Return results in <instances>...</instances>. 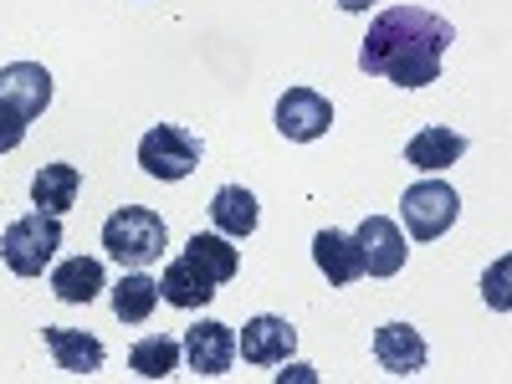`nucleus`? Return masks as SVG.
Instances as JSON below:
<instances>
[{
    "mask_svg": "<svg viewBox=\"0 0 512 384\" xmlns=\"http://www.w3.org/2000/svg\"><path fill=\"white\" fill-rule=\"evenodd\" d=\"M159 297H164L169 308H205L210 297H216V282H205V277L185 262V256H180V262H169V267H164V277H159Z\"/></svg>",
    "mask_w": 512,
    "mask_h": 384,
    "instance_id": "20",
    "label": "nucleus"
},
{
    "mask_svg": "<svg viewBox=\"0 0 512 384\" xmlns=\"http://www.w3.org/2000/svg\"><path fill=\"white\" fill-rule=\"evenodd\" d=\"M0 103H11L21 118H41L52 103V72L41 67V62H11V67H0Z\"/></svg>",
    "mask_w": 512,
    "mask_h": 384,
    "instance_id": "10",
    "label": "nucleus"
},
{
    "mask_svg": "<svg viewBox=\"0 0 512 384\" xmlns=\"http://www.w3.org/2000/svg\"><path fill=\"white\" fill-rule=\"evenodd\" d=\"M292 349H297V328H292L287 318H277V313L251 318V323L241 328V338H236V354H241L246 364H256V369L287 364Z\"/></svg>",
    "mask_w": 512,
    "mask_h": 384,
    "instance_id": "7",
    "label": "nucleus"
},
{
    "mask_svg": "<svg viewBox=\"0 0 512 384\" xmlns=\"http://www.w3.org/2000/svg\"><path fill=\"white\" fill-rule=\"evenodd\" d=\"M26 128H31V118H21L11 103H0V154H11L26 139Z\"/></svg>",
    "mask_w": 512,
    "mask_h": 384,
    "instance_id": "22",
    "label": "nucleus"
},
{
    "mask_svg": "<svg viewBox=\"0 0 512 384\" xmlns=\"http://www.w3.org/2000/svg\"><path fill=\"white\" fill-rule=\"evenodd\" d=\"M154 308H159V282L144 277V267H128L113 282V318L118 323H144Z\"/></svg>",
    "mask_w": 512,
    "mask_h": 384,
    "instance_id": "19",
    "label": "nucleus"
},
{
    "mask_svg": "<svg viewBox=\"0 0 512 384\" xmlns=\"http://www.w3.org/2000/svg\"><path fill=\"white\" fill-rule=\"evenodd\" d=\"M333 128V103L313 88H287L277 98V134L292 144H313Z\"/></svg>",
    "mask_w": 512,
    "mask_h": 384,
    "instance_id": "6",
    "label": "nucleus"
},
{
    "mask_svg": "<svg viewBox=\"0 0 512 384\" xmlns=\"http://www.w3.org/2000/svg\"><path fill=\"white\" fill-rule=\"evenodd\" d=\"M57 246H62V216H47V210H31V216L0 231V256L16 277H41L52 267Z\"/></svg>",
    "mask_w": 512,
    "mask_h": 384,
    "instance_id": "3",
    "label": "nucleus"
},
{
    "mask_svg": "<svg viewBox=\"0 0 512 384\" xmlns=\"http://www.w3.org/2000/svg\"><path fill=\"white\" fill-rule=\"evenodd\" d=\"M313 262H318V272L328 277V287H349V282L364 277V256H359L354 236L333 231V226L313 236Z\"/></svg>",
    "mask_w": 512,
    "mask_h": 384,
    "instance_id": "12",
    "label": "nucleus"
},
{
    "mask_svg": "<svg viewBox=\"0 0 512 384\" xmlns=\"http://www.w3.org/2000/svg\"><path fill=\"white\" fill-rule=\"evenodd\" d=\"M185 262L205 277V282H231L236 272H241V251L231 246V236H221V231H195L190 241H185Z\"/></svg>",
    "mask_w": 512,
    "mask_h": 384,
    "instance_id": "13",
    "label": "nucleus"
},
{
    "mask_svg": "<svg viewBox=\"0 0 512 384\" xmlns=\"http://www.w3.org/2000/svg\"><path fill=\"white\" fill-rule=\"evenodd\" d=\"M103 287H108V277H103V262H98V256H67V262L52 272L57 303H93Z\"/></svg>",
    "mask_w": 512,
    "mask_h": 384,
    "instance_id": "18",
    "label": "nucleus"
},
{
    "mask_svg": "<svg viewBox=\"0 0 512 384\" xmlns=\"http://www.w3.org/2000/svg\"><path fill=\"white\" fill-rule=\"evenodd\" d=\"M200 139L190 134V128L180 123H154L149 134L139 139V164H144V175L149 180H164V185H175V180H190L195 169H200Z\"/></svg>",
    "mask_w": 512,
    "mask_h": 384,
    "instance_id": "4",
    "label": "nucleus"
},
{
    "mask_svg": "<svg viewBox=\"0 0 512 384\" xmlns=\"http://www.w3.org/2000/svg\"><path fill=\"white\" fill-rule=\"evenodd\" d=\"M456 41V26L425 6H390L379 11L364 47H359V67L369 77H384L395 88H431L441 77V62Z\"/></svg>",
    "mask_w": 512,
    "mask_h": 384,
    "instance_id": "1",
    "label": "nucleus"
},
{
    "mask_svg": "<svg viewBox=\"0 0 512 384\" xmlns=\"http://www.w3.org/2000/svg\"><path fill=\"white\" fill-rule=\"evenodd\" d=\"M41 338H47V349H52L57 369H67V374H98L103 359H108V349L98 344L93 333H77V328H41Z\"/></svg>",
    "mask_w": 512,
    "mask_h": 384,
    "instance_id": "15",
    "label": "nucleus"
},
{
    "mask_svg": "<svg viewBox=\"0 0 512 384\" xmlns=\"http://www.w3.org/2000/svg\"><path fill=\"white\" fill-rule=\"evenodd\" d=\"M461 154H466V139L456 134V128H441V123H425L420 134H410V144H405V164L425 169V175L451 169Z\"/></svg>",
    "mask_w": 512,
    "mask_h": 384,
    "instance_id": "14",
    "label": "nucleus"
},
{
    "mask_svg": "<svg viewBox=\"0 0 512 384\" xmlns=\"http://www.w3.org/2000/svg\"><path fill=\"white\" fill-rule=\"evenodd\" d=\"M461 216V195L446 180H420L400 195V221L410 231V241H441Z\"/></svg>",
    "mask_w": 512,
    "mask_h": 384,
    "instance_id": "5",
    "label": "nucleus"
},
{
    "mask_svg": "<svg viewBox=\"0 0 512 384\" xmlns=\"http://www.w3.org/2000/svg\"><path fill=\"white\" fill-rule=\"evenodd\" d=\"M77 190H82L77 164H41L36 180H31V205L47 210V216H67L77 205Z\"/></svg>",
    "mask_w": 512,
    "mask_h": 384,
    "instance_id": "17",
    "label": "nucleus"
},
{
    "mask_svg": "<svg viewBox=\"0 0 512 384\" xmlns=\"http://www.w3.org/2000/svg\"><path fill=\"white\" fill-rule=\"evenodd\" d=\"M354 246L364 256V272L369 277H395L405 267V256H410V241L405 231L390 221V216H369L359 231H354Z\"/></svg>",
    "mask_w": 512,
    "mask_h": 384,
    "instance_id": "9",
    "label": "nucleus"
},
{
    "mask_svg": "<svg viewBox=\"0 0 512 384\" xmlns=\"http://www.w3.org/2000/svg\"><path fill=\"white\" fill-rule=\"evenodd\" d=\"M128 369L144 374V379H169L180 369V344L169 333H149V338H139V344L128 349Z\"/></svg>",
    "mask_w": 512,
    "mask_h": 384,
    "instance_id": "21",
    "label": "nucleus"
},
{
    "mask_svg": "<svg viewBox=\"0 0 512 384\" xmlns=\"http://www.w3.org/2000/svg\"><path fill=\"white\" fill-rule=\"evenodd\" d=\"M210 221H216L221 236L231 241H246L256 231V221H262V210H256V195L246 185H221L216 200H210Z\"/></svg>",
    "mask_w": 512,
    "mask_h": 384,
    "instance_id": "16",
    "label": "nucleus"
},
{
    "mask_svg": "<svg viewBox=\"0 0 512 384\" xmlns=\"http://www.w3.org/2000/svg\"><path fill=\"white\" fill-rule=\"evenodd\" d=\"M374 359L390 374L410 379L425 369V338L410 323H384V328H374Z\"/></svg>",
    "mask_w": 512,
    "mask_h": 384,
    "instance_id": "11",
    "label": "nucleus"
},
{
    "mask_svg": "<svg viewBox=\"0 0 512 384\" xmlns=\"http://www.w3.org/2000/svg\"><path fill=\"white\" fill-rule=\"evenodd\" d=\"M374 0H338V11H349V16H359V11H369Z\"/></svg>",
    "mask_w": 512,
    "mask_h": 384,
    "instance_id": "23",
    "label": "nucleus"
},
{
    "mask_svg": "<svg viewBox=\"0 0 512 384\" xmlns=\"http://www.w3.org/2000/svg\"><path fill=\"white\" fill-rule=\"evenodd\" d=\"M185 364L200 374V379H221L236 359V333L231 323H216V318H200L190 333H185V344H180Z\"/></svg>",
    "mask_w": 512,
    "mask_h": 384,
    "instance_id": "8",
    "label": "nucleus"
},
{
    "mask_svg": "<svg viewBox=\"0 0 512 384\" xmlns=\"http://www.w3.org/2000/svg\"><path fill=\"white\" fill-rule=\"evenodd\" d=\"M103 246H108V256L118 267H149L169 246V226L149 205H118L103 221Z\"/></svg>",
    "mask_w": 512,
    "mask_h": 384,
    "instance_id": "2",
    "label": "nucleus"
}]
</instances>
